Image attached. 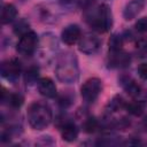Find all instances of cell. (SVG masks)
Here are the masks:
<instances>
[{
    "mask_svg": "<svg viewBox=\"0 0 147 147\" xmlns=\"http://www.w3.org/2000/svg\"><path fill=\"white\" fill-rule=\"evenodd\" d=\"M38 91L39 93L45 98H55L57 94V90L55 86V83L49 77H42L38 80Z\"/></svg>",
    "mask_w": 147,
    "mask_h": 147,
    "instance_id": "obj_12",
    "label": "cell"
},
{
    "mask_svg": "<svg viewBox=\"0 0 147 147\" xmlns=\"http://www.w3.org/2000/svg\"><path fill=\"white\" fill-rule=\"evenodd\" d=\"M86 21L93 28V30L105 33L113 26V14L111 9L107 3H101L88 15H86Z\"/></svg>",
    "mask_w": 147,
    "mask_h": 147,
    "instance_id": "obj_3",
    "label": "cell"
},
{
    "mask_svg": "<svg viewBox=\"0 0 147 147\" xmlns=\"http://www.w3.org/2000/svg\"><path fill=\"white\" fill-rule=\"evenodd\" d=\"M144 124H145V126L147 127V115H146L145 118H144Z\"/></svg>",
    "mask_w": 147,
    "mask_h": 147,
    "instance_id": "obj_26",
    "label": "cell"
},
{
    "mask_svg": "<svg viewBox=\"0 0 147 147\" xmlns=\"http://www.w3.org/2000/svg\"><path fill=\"white\" fill-rule=\"evenodd\" d=\"M93 1H94V0H83V2H84L85 5H91Z\"/></svg>",
    "mask_w": 147,
    "mask_h": 147,
    "instance_id": "obj_25",
    "label": "cell"
},
{
    "mask_svg": "<svg viewBox=\"0 0 147 147\" xmlns=\"http://www.w3.org/2000/svg\"><path fill=\"white\" fill-rule=\"evenodd\" d=\"M17 16V9L13 3H5L1 8V23L9 24Z\"/></svg>",
    "mask_w": 147,
    "mask_h": 147,
    "instance_id": "obj_14",
    "label": "cell"
},
{
    "mask_svg": "<svg viewBox=\"0 0 147 147\" xmlns=\"http://www.w3.org/2000/svg\"><path fill=\"white\" fill-rule=\"evenodd\" d=\"M62 2H65V3H68V2H71L72 0H61Z\"/></svg>",
    "mask_w": 147,
    "mask_h": 147,
    "instance_id": "obj_27",
    "label": "cell"
},
{
    "mask_svg": "<svg viewBox=\"0 0 147 147\" xmlns=\"http://www.w3.org/2000/svg\"><path fill=\"white\" fill-rule=\"evenodd\" d=\"M38 78H39V69L36 65H31L25 70L24 82L26 85H33L34 83H38Z\"/></svg>",
    "mask_w": 147,
    "mask_h": 147,
    "instance_id": "obj_17",
    "label": "cell"
},
{
    "mask_svg": "<svg viewBox=\"0 0 147 147\" xmlns=\"http://www.w3.org/2000/svg\"><path fill=\"white\" fill-rule=\"evenodd\" d=\"M26 116L30 126L38 131L46 129L53 118V114L48 105L39 101H36L29 106Z\"/></svg>",
    "mask_w": 147,
    "mask_h": 147,
    "instance_id": "obj_2",
    "label": "cell"
},
{
    "mask_svg": "<svg viewBox=\"0 0 147 147\" xmlns=\"http://www.w3.org/2000/svg\"><path fill=\"white\" fill-rule=\"evenodd\" d=\"M13 30H14V33L15 34H17V36L21 37V36H23V34H25L26 32L30 31V24H29V22L26 20L21 18V20H18L14 24Z\"/></svg>",
    "mask_w": 147,
    "mask_h": 147,
    "instance_id": "obj_19",
    "label": "cell"
},
{
    "mask_svg": "<svg viewBox=\"0 0 147 147\" xmlns=\"http://www.w3.org/2000/svg\"><path fill=\"white\" fill-rule=\"evenodd\" d=\"M137 72H138V76L144 79V80H147V62H142L139 64V67L137 68Z\"/></svg>",
    "mask_w": 147,
    "mask_h": 147,
    "instance_id": "obj_24",
    "label": "cell"
},
{
    "mask_svg": "<svg viewBox=\"0 0 147 147\" xmlns=\"http://www.w3.org/2000/svg\"><path fill=\"white\" fill-rule=\"evenodd\" d=\"M131 63V56L122 51L118 52H109V55L107 57V65L111 69H123L127 68Z\"/></svg>",
    "mask_w": 147,
    "mask_h": 147,
    "instance_id": "obj_8",
    "label": "cell"
},
{
    "mask_svg": "<svg viewBox=\"0 0 147 147\" xmlns=\"http://www.w3.org/2000/svg\"><path fill=\"white\" fill-rule=\"evenodd\" d=\"M39 46V38L34 31H29L25 34L21 36L17 45H16V51L18 54L23 56H30L32 55Z\"/></svg>",
    "mask_w": 147,
    "mask_h": 147,
    "instance_id": "obj_4",
    "label": "cell"
},
{
    "mask_svg": "<svg viewBox=\"0 0 147 147\" xmlns=\"http://www.w3.org/2000/svg\"><path fill=\"white\" fill-rule=\"evenodd\" d=\"M125 106H126V102H125V100L123 99V96H121V95H115V96L108 102V105H107V107H106V110L111 114V113L119 111L121 109L125 108Z\"/></svg>",
    "mask_w": 147,
    "mask_h": 147,
    "instance_id": "obj_16",
    "label": "cell"
},
{
    "mask_svg": "<svg viewBox=\"0 0 147 147\" xmlns=\"http://www.w3.org/2000/svg\"><path fill=\"white\" fill-rule=\"evenodd\" d=\"M22 70V64L21 61L13 57V59H8L6 61H3L1 63V76L3 78H7L8 80H15L18 78Z\"/></svg>",
    "mask_w": 147,
    "mask_h": 147,
    "instance_id": "obj_7",
    "label": "cell"
},
{
    "mask_svg": "<svg viewBox=\"0 0 147 147\" xmlns=\"http://www.w3.org/2000/svg\"><path fill=\"white\" fill-rule=\"evenodd\" d=\"M134 52L140 57H144L147 55V40L146 39H138L136 41Z\"/></svg>",
    "mask_w": 147,
    "mask_h": 147,
    "instance_id": "obj_22",
    "label": "cell"
},
{
    "mask_svg": "<svg viewBox=\"0 0 147 147\" xmlns=\"http://www.w3.org/2000/svg\"><path fill=\"white\" fill-rule=\"evenodd\" d=\"M134 28H136V30H137L138 32H140V33L147 32V16L139 18V20L136 22Z\"/></svg>",
    "mask_w": 147,
    "mask_h": 147,
    "instance_id": "obj_23",
    "label": "cell"
},
{
    "mask_svg": "<svg viewBox=\"0 0 147 147\" xmlns=\"http://www.w3.org/2000/svg\"><path fill=\"white\" fill-rule=\"evenodd\" d=\"M99 127V122L95 117L93 116H87L85 119H84V123H83V130L86 132V133H93L98 130Z\"/></svg>",
    "mask_w": 147,
    "mask_h": 147,
    "instance_id": "obj_20",
    "label": "cell"
},
{
    "mask_svg": "<svg viewBox=\"0 0 147 147\" xmlns=\"http://www.w3.org/2000/svg\"><path fill=\"white\" fill-rule=\"evenodd\" d=\"M121 86L124 88V91L132 98L134 99H139V100H144L142 99V94H144V91L141 88V86L130 76H122L119 79H118Z\"/></svg>",
    "mask_w": 147,
    "mask_h": 147,
    "instance_id": "obj_9",
    "label": "cell"
},
{
    "mask_svg": "<svg viewBox=\"0 0 147 147\" xmlns=\"http://www.w3.org/2000/svg\"><path fill=\"white\" fill-rule=\"evenodd\" d=\"M78 133H79L78 127L74 122L67 121L61 126V137L64 141H68V142L75 141L78 138Z\"/></svg>",
    "mask_w": 147,
    "mask_h": 147,
    "instance_id": "obj_13",
    "label": "cell"
},
{
    "mask_svg": "<svg viewBox=\"0 0 147 147\" xmlns=\"http://www.w3.org/2000/svg\"><path fill=\"white\" fill-rule=\"evenodd\" d=\"M80 36H82V31H80V28L77 24H69L61 32L62 41L65 45H69V46L78 42Z\"/></svg>",
    "mask_w": 147,
    "mask_h": 147,
    "instance_id": "obj_11",
    "label": "cell"
},
{
    "mask_svg": "<svg viewBox=\"0 0 147 147\" xmlns=\"http://www.w3.org/2000/svg\"><path fill=\"white\" fill-rule=\"evenodd\" d=\"M123 42H124V38L121 34H117V33L111 34V37L109 38V41H108L109 52L122 51L123 49Z\"/></svg>",
    "mask_w": 147,
    "mask_h": 147,
    "instance_id": "obj_18",
    "label": "cell"
},
{
    "mask_svg": "<svg viewBox=\"0 0 147 147\" xmlns=\"http://www.w3.org/2000/svg\"><path fill=\"white\" fill-rule=\"evenodd\" d=\"M146 0H130L123 10V17L125 21H132L145 8Z\"/></svg>",
    "mask_w": 147,
    "mask_h": 147,
    "instance_id": "obj_10",
    "label": "cell"
},
{
    "mask_svg": "<svg viewBox=\"0 0 147 147\" xmlns=\"http://www.w3.org/2000/svg\"><path fill=\"white\" fill-rule=\"evenodd\" d=\"M102 90V82L98 77H91L80 87V94L85 102L93 103L100 95Z\"/></svg>",
    "mask_w": 147,
    "mask_h": 147,
    "instance_id": "obj_5",
    "label": "cell"
},
{
    "mask_svg": "<svg viewBox=\"0 0 147 147\" xmlns=\"http://www.w3.org/2000/svg\"><path fill=\"white\" fill-rule=\"evenodd\" d=\"M100 47H101L100 38L92 32H86V33L82 34L78 40L79 52L87 54V55H92V54L96 53L100 49Z\"/></svg>",
    "mask_w": 147,
    "mask_h": 147,
    "instance_id": "obj_6",
    "label": "cell"
},
{
    "mask_svg": "<svg viewBox=\"0 0 147 147\" xmlns=\"http://www.w3.org/2000/svg\"><path fill=\"white\" fill-rule=\"evenodd\" d=\"M145 107H146L145 100L136 99L134 101L126 103L125 109L127 110L129 114H131L133 116H141L144 114V111H145Z\"/></svg>",
    "mask_w": 147,
    "mask_h": 147,
    "instance_id": "obj_15",
    "label": "cell"
},
{
    "mask_svg": "<svg viewBox=\"0 0 147 147\" xmlns=\"http://www.w3.org/2000/svg\"><path fill=\"white\" fill-rule=\"evenodd\" d=\"M56 78L63 84H74L79 78L78 61L74 53L65 52L57 59L55 67Z\"/></svg>",
    "mask_w": 147,
    "mask_h": 147,
    "instance_id": "obj_1",
    "label": "cell"
},
{
    "mask_svg": "<svg viewBox=\"0 0 147 147\" xmlns=\"http://www.w3.org/2000/svg\"><path fill=\"white\" fill-rule=\"evenodd\" d=\"M7 101H8V105L10 107L20 108L24 102V98L20 93H9L7 96Z\"/></svg>",
    "mask_w": 147,
    "mask_h": 147,
    "instance_id": "obj_21",
    "label": "cell"
}]
</instances>
